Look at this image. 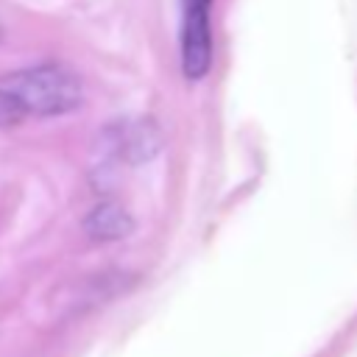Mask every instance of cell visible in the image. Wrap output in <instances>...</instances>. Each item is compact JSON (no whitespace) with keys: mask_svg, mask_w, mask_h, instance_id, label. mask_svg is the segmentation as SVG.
I'll return each instance as SVG.
<instances>
[{"mask_svg":"<svg viewBox=\"0 0 357 357\" xmlns=\"http://www.w3.org/2000/svg\"><path fill=\"white\" fill-rule=\"evenodd\" d=\"M84 231L98 243H114L134 231V218L117 201H100L84 218Z\"/></svg>","mask_w":357,"mask_h":357,"instance_id":"4","label":"cell"},{"mask_svg":"<svg viewBox=\"0 0 357 357\" xmlns=\"http://www.w3.org/2000/svg\"><path fill=\"white\" fill-rule=\"evenodd\" d=\"M0 100L14 112L17 120L59 117L75 112L84 100L81 78L61 64H36L0 78Z\"/></svg>","mask_w":357,"mask_h":357,"instance_id":"1","label":"cell"},{"mask_svg":"<svg viewBox=\"0 0 357 357\" xmlns=\"http://www.w3.org/2000/svg\"><path fill=\"white\" fill-rule=\"evenodd\" d=\"M106 148L126 165L151 162L162 151V131L151 117H131L106 128Z\"/></svg>","mask_w":357,"mask_h":357,"instance_id":"3","label":"cell"},{"mask_svg":"<svg viewBox=\"0 0 357 357\" xmlns=\"http://www.w3.org/2000/svg\"><path fill=\"white\" fill-rule=\"evenodd\" d=\"M212 0H181V73L201 81L212 67Z\"/></svg>","mask_w":357,"mask_h":357,"instance_id":"2","label":"cell"}]
</instances>
